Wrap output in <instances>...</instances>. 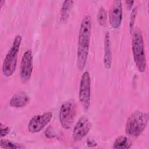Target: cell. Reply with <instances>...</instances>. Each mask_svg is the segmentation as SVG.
I'll return each mask as SVG.
<instances>
[{"label": "cell", "mask_w": 149, "mask_h": 149, "mask_svg": "<svg viewBox=\"0 0 149 149\" xmlns=\"http://www.w3.org/2000/svg\"><path fill=\"white\" fill-rule=\"evenodd\" d=\"M91 31V18L85 16L81 22L77 45V65L79 70H83L88 57Z\"/></svg>", "instance_id": "6da1fadb"}, {"label": "cell", "mask_w": 149, "mask_h": 149, "mask_svg": "<svg viewBox=\"0 0 149 149\" xmlns=\"http://www.w3.org/2000/svg\"><path fill=\"white\" fill-rule=\"evenodd\" d=\"M132 32V48L134 61L139 71L144 72L146 69L147 60L143 33L139 27L133 29Z\"/></svg>", "instance_id": "7a4b0ae2"}, {"label": "cell", "mask_w": 149, "mask_h": 149, "mask_svg": "<svg viewBox=\"0 0 149 149\" xmlns=\"http://www.w3.org/2000/svg\"><path fill=\"white\" fill-rule=\"evenodd\" d=\"M148 120L147 113L141 111L133 112L127 119L125 132L127 135L137 137L141 134L147 127Z\"/></svg>", "instance_id": "3957f363"}, {"label": "cell", "mask_w": 149, "mask_h": 149, "mask_svg": "<svg viewBox=\"0 0 149 149\" xmlns=\"http://www.w3.org/2000/svg\"><path fill=\"white\" fill-rule=\"evenodd\" d=\"M22 38L20 35H17L13 42V44L8 52L2 65V72L4 76L9 77L15 72L18 58L20 46Z\"/></svg>", "instance_id": "277c9868"}, {"label": "cell", "mask_w": 149, "mask_h": 149, "mask_svg": "<svg viewBox=\"0 0 149 149\" xmlns=\"http://www.w3.org/2000/svg\"><path fill=\"white\" fill-rule=\"evenodd\" d=\"M77 110V103L74 100L66 101L61 105L59 119L63 129H69L72 127L76 116Z\"/></svg>", "instance_id": "5b68a950"}, {"label": "cell", "mask_w": 149, "mask_h": 149, "mask_svg": "<svg viewBox=\"0 0 149 149\" xmlns=\"http://www.w3.org/2000/svg\"><path fill=\"white\" fill-rule=\"evenodd\" d=\"M91 98V79L88 72H84L81 77L79 98L83 107V109L87 111L90 105Z\"/></svg>", "instance_id": "8992f818"}, {"label": "cell", "mask_w": 149, "mask_h": 149, "mask_svg": "<svg viewBox=\"0 0 149 149\" xmlns=\"http://www.w3.org/2000/svg\"><path fill=\"white\" fill-rule=\"evenodd\" d=\"M52 118L51 112L34 116L28 124V130L32 133H36L42 130L50 122Z\"/></svg>", "instance_id": "52a82bcc"}, {"label": "cell", "mask_w": 149, "mask_h": 149, "mask_svg": "<svg viewBox=\"0 0 149 149\" xmlns=\"http://www.w3.org/2000/svg\"><path fill=\"white\" fill-rule=\"evenodd\" d=\"M33 54L30 49L27 50L23 54L20 66V76L23 82L30 80L33 72Z\"/></svg>", "instance_id": "ba28073f"}, {"label": "cell", "mask_w": 149, "mask_h": 149, "mask_svg": "<svg viewBox=\"0 0 149 149\" xmlns=\"http://www.w3.org/2000/svg\"><path fill=\"white\" fill-rule=\"evenodd\" d=\"M91 127V122L86 116H82L77 122L73 131V139L74 141H80L89 132Z\"/></svg>", "instance_id": "9c48e42d"}, {"label": "cell", "mask_w": 149, "mask_h": 149, "mask_svg": "<svg viewBox=\"0 0 149 149\" xmlns=\"http://www.w3.org/2000/svg\"><path fill=\"white\" fill-rule=\"evenodd\" d=\"M111 26L117 29L120 27L122 20V5L120 1H114L109 13Z\"/></svg>", "instance_id": "30bf717a"}, {"label": "cell", "mask_w": 149, "mask_h": 149, "mask_svg": "<svg viewBox=\"0 0 149 149\" xmlns=\"http://www.w3.org/2000/svg\"><path fill=\"white\" fill-rule=\"evenodd\" d=\"M30 102L29 95L24 92H19L14 94L10 101L9 104L14 108H22L26 106Z\"/></svg>", "instance_id": "8fae6325"}, {"label": "cell", "mask_w": 149, "mask_h": 149, "mask_svg": "<svg viewBox=\"0 0 149 149\" xmlns=\"http://www.w3.org/2000/svg\"><path fill=\"white\" fill-rule=\"evenodd\" d=\"M104 66L107 69H109L112 63V49L111 42L110 39V34L109 32H106L104 38Z\"/></svg>", "instance_id": "7c38bea8"}, {"label": "cell", "mask_w": 149, "mask_h": 149, "mask_svg": "<svg viewBox=\"0 0 149 149\" xmlns=\"http://www.w3.org/2000/svg\"><path fill=\"white\" fill-rule=\"evenodd\" d=\"M132 146L131 141L125 136H120L115 139L113 144V148H129Z\"/></svg>", "instance_id": "4fadbf2b"}, {"label": "cell", "mask_w": 149, "mask_h": 149, "mask_svg": "<svg viewBox=\"0 0 149 149\" xmlns=\"http://www.w3.org/2000/svg\"><path fill=\"white\" fill-rule=\"evenodd\" d=\"M73 1H66L63 2L62 9H61V20L65 21L67 19L69 16V13L70 9L73 5Z\"/></svg>", "instance_id": "5bb4252c"}, {"label": "cell", "mask_w": 149, "mask_h": 149, "mask_svg": "<svg viewBox=\"0 0 149 149\" xmlns=\"http://www.w3.org/2000/svg\"><path fill=\"white\" fill-rule=\"evenodd\" d=\"M97 20L100 26L102 27H105L107 26V12L105 8L103 6H101L99 9V10L97 13Z\"/></svg>", "instance_id": "9a60e30c"}, {"label": "cell", "mask_w": 149, "mask_h": 149, "mask_svg": "<svg viewBox=\"0 0 149 149\" xmlns=\"http://www.w3.org/2000/svg\"><path fill=\"white\" fill-rule=\"evenodd\" d=\"M0 146L3 148H23L24 146L17 143H13L8 140L1 139L0 141Z\"/></svg>", "instance_id": "2e32d148"}, {"label": "cell", "mask_w": 149, "mask_h": 149, "mask_svg": "<svg viewBox=\"0 0 149 149\" xmlns=\"http://www.w3.org/2000/svg\"><path fill=\"white\" fill-rule=\"evenodd\" d=\"M137 15V8L134 7L133 8V9L132 10L131 12V15H130V22H129V28L131 31H132L133 30V27L134 26V23L135 22V19H136V17Z\"/></svg>", "instance_id": "e0dca14e"}, {"label": "cell", "mask_w": 149, "mask_h": 149, "mask_svg": "<svg viewBox=\"0 0 149 149\" xmlns=\"http://www.w3.org/2000/svg\"><path fill=\"white\" fill-rule=\"evenodd\" d=\"M0 130H1V137H5L6 135L9 133L10 132V129L8 126H5V125H3L2 123H1L0 125Z\"/></svg>", "instance_id": "ac0fdd59"}, {"label": "cell", "mask_w": 149, "mask_h": 149, "mask_svg": "<svg viewBox=\"0 0 149 149\" xmlns=\"http://www.w3.org/2000/svg\"><path fill=\"white\" fill-rule=\"evenodd\" d=\"M87 144L88 146H91V147H93V146H96L97 143H95V141L94 140H90V139H88L87 140Z\"/></svg>", "instance_id": "d6986e66"}, {"label": "cell", "mask_w": 149, "mask_h": 149, "mask_svg": "<svg viewBox=\"0 0 149 149\" xmlns=\"http://www.w3.org/2000/svg\"><path fill=\"white\" fill-rule=\"evenodd\" d=\"M134 3V1H126V3L127 5L128 6V8L130 9L132 8V6L133 5V3Z\"/></svg>", "instance_id": "ffe728a7"}, {"label": "cell", "mask_w": 149, "mask_h": 149, "mask_svg": "<svg viewBox=\"0 0 149 149\" xmlns=\"http://www.w3.org/2000/svg\"><path fill=\"white\" fill-rule=\"evenodd\" d=\"M3 4H5V1H0V5H1V8H2V6L3 5Z\"/></svg>", "instance_id": "44dd1931"}]
</instances>
